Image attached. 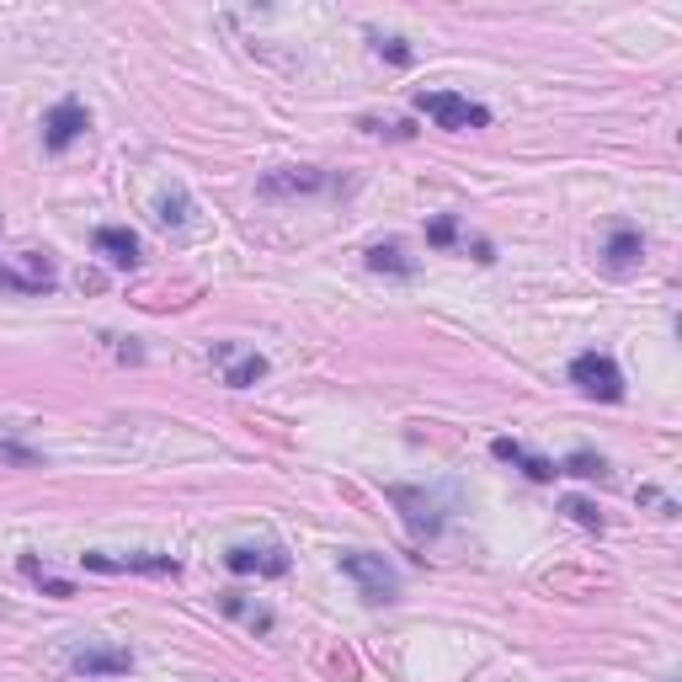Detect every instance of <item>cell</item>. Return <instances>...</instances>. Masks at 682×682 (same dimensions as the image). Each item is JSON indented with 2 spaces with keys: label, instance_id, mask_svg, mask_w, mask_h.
<instances>
[{
  "label": "cell",
  "instance_id": "obj_1",
  "mask_svg": "<svg viewBox=\"0 0 682 682\" xmlns=\"http://www.w3.org/2000/svg\"><path fill=\"white\" fill-rule=\"evenodd\" d=\"M416 113H427L437 128L448 133H464V128H491V107L469 102V96H453V91H416L411 96Z\"/></svg>",
  "mask_w": 682,
  "mask_h": 682
},
{
  "label": "cell",
  "instance_id": "obj_2",
  "mask_svg": "<svg viewBox=\"0 0 682 682\" xmlns=\"http://www.w3.org/2000/svg\"><path fill=\"white\" fill-rule=\"evenodd\" d=\"M342 570L358 581V592H363V603L373 608H384V603H395L400 597V576H395V565L384 555H369V550H347L342 555Z\"/></svg>",
  "mask_w": 682,
  "mask_h": 682
},
{
  "label": "cell",
  "instance_id": "obj_3",
  "mask_svg": "<svg viewBox=\"0 0 682 682\" xmlns=\"http://www.w3.org/2000/svg\"><path fill=\"white\" fill-rule=\"evenodd\" d=\"M570 384H576L581 395L603 400V406L623 400V373H619V363H614L608 352H581V358L570 363Z\"/></svg>",
  "mask_w": 682,
  "mask_h": 682
},
{
  "label": "cell",
  "instance_id": "obj_4",
  "mask_svg": "<svg viewBox=\"0 0 682 682\" xmlns=\"http://www.w3.org/2000/svg\"><path fill=\"white\" fill-rule=\"evenodd\" d=\"M389 501L406 506V528L416 539H437L442 517H448V491H411V486H389Z\"/></svg>",
  "mask_w": 682,
  "mask_h": 682
},
{
  "label": "cell",
  "instance_id": "obj_5",
  "mask_svg": "<svg viewBox=\"0 0 682 682\" xmlns=\"http://www.w3.org/2000/svg\"><path fill=\"white\" fill-rule=\"evenodd\" d=\"M86 570H102V576H128V570H144V576H177L182 559L177 555H102V550H86L80 555Z\"/></svg>",
  "mask_w": 682,
  "mask_h": 682
},
{
  "label": "cell",
  "instance_id": "obj_6",
  "mask_svg": "<svg viewBox=\"0 0 682 682\" xmlns=\"http://www.w3.org/2000/svg\"><path fill=\"white\" fill-rule=\"evenodd\" d=\"M75 678H128L133 672V656L118 651V645H80V651H69V661H64Z\"/></svg>",
  "mask_w": 682,
  "mask_h": 682
},
{
  "label": "cell",
  "instance_id": "obj_7",
  "mask_svg": "<svg viewBox=\"0 0 682 682\" xmlns=\"http://www.w3.org/2000/svg\"><path fill=\"white\" fill-rule=\"evenodd\" d=\"M224 565L235 576H288V550L283 544H235V550H224Z\"/></svg>",
  "mask_w": 682,
  "mask_h": 682
},
{
  "label": "cell",
  "instance_id": "obj_8",
  "mask_svg": "<svg viewBox=\"0 0 682 682\" xmlns=\"http://www.w3.org/2000/svg\"><path fill=\"white\" fill-rule=\"evenodd\" d=\"M86 128H91V113H86L75 96H64L60 107H49V118H43V144H49L54 155H64V150L86 133Z\"/></svg>",
  "mask_w": 682,
  "mask_h": 682
},
{
  "label": "cell",
  "instance_id": "obj_9",
  "mask_svg": "<svg viewBox=\"0 0 682 682\" xmlns=\"http://www.w3.org/2000/svg\"><path fill=\"white\" fill-rule=\"evenodd\" d=\"M640 261H645V235H640L634 224H614V230H608V246H603V267H608L614 278H629Z\"/></svg>",
  "mask_w": 682,
  "mask_h": 682
},
{
  "label": "cell",
  "instance_id": "obj_10",
  "mask_svg": "<svg viewBox=\"0 0 682 682\" xmlns=\"http://www.w3.org/2000/svg\"><path fill=\"white\" fill-rule=\"evenodd\" d=\"M491 453H497L501 464H517V469H523L528 480H539V486H550V480H555V475H559V469H555V464H550V459H539V453H528V448H523L517 437H497V442H491Z\"/></svg>",
  "mask_w": 682,
  "mask_h": 682
},
{
  "label": "cell",
  "instance_id": "obj_11",
  "mask_svg": "<svg viewBox=\"0 0 682 682\" xmlns=\"http://www.w3.org/2000/svg\"><path fill=\"white\" fill-rule=\"evenodd\" d=\"M96 250H102L113 267H139V256H144L139 235L124 230V224H102V230H96Z\"/></svg>",
  "mask_w": 682,
  "mask_h": 682
},
{
  "label": "cell",
  "instance_id": "obj_12",
  "mask_svg": "<svg viewBox=\"0 0 682 682\" xmlns=\"http://www.w3.org/2000/svg\"><path fill=\"white\" fill-rule=\"evenodd\" d=\"M325 177L314 171V166H288V171H267L261 177V192L267 197H283V192H320Z\"/></svg>",
  "mask_w": 682,
  "mask_h": 682
},
{
  "label": "cell",
  "instance_id": "obj_13",
  "mask_svg": "<svg viewBox=\"0 0 682 682\" xmlns=\"http://www.w3.org/2000/svg\"><path fill=\"white\" fill-rule=\"evenodd\" d=\"M219 608H224V614H230V619H241L250 629V634H267V629H272V608H267V603H250L246 592H219Z\"/></svg>",
  "mask_w": 682,
  "mask_h": 682
},
{
  "label": "cell",
  "instance_id": "obj_14",
  "mask_svg": "<svg viewBox=\"0 0 682 682\" xmlns=\"http://www.w3.org/2000/svg\"><path fill=\"white\" fill-rule=\"evenodd\" d=\"M369 272H389V278H416V261H406V250L395 246H373L369 250Z\"/></svg>",
  "mask_w": 682,
  "mask_h": 682
},
{
  "label": "cell",
  "instance_id": "obj_15",
  "mask_svg": "<svg viewBox=\"0 0 682 682\" xmlns=\"http://www.w3.org/2000/svg\"><path fill=\"white\" fill-rule=\"evenodd\" d=\"M16 565H22V576H27L33 587H43L49 597H75V587H69L64 576H54V570H43V565H38V555H22Z\"/></svg>",
  "mask_w": 682,
  "mask_h": 682
},
{
  "label": "cell",
  "instance_id": "obj_16",
  "mask_svg": "<svg viewBox=\"0 0 682 682\" xmlns=\"http://www.w3.org/2000/svg\"><path fill=\"white\" fill-rule=\"evenodd\" d=\"M559 475H576V480H608L614 469H608L603 453H587V448H581V453H570V459L559 464Z\"/></svg>",
  "mask_w": 682,
  "mask_h": 682
},
{
  "label": "cell",
  "instance_id": "obj_17",
  "mask_svg": "<svg viewBox=\"0 0 682 682\" xmlns=\"http://www.w3.org/2000/svg\"><path fill=\"white\" fill-rule=\"evenodd\" d=\"M256 378H267V358L261 352H246V358H230V369H224V384L230 389H246Z\"/></svg>",
  "mask_w": 682,
  "mask_h": 682
},
{
  "label": "cell",
  "instance_id": "obj_18",
  "mask_svg": "<svg viewBox=\"0 0 682 682\" xmlns=\"http://www.w3.org/2000/svg\"><path fill=\"white\" fill-rule=\"evenodd\" d=\"M559 512L570 517V523H581V528H592V533H603V512L592 506L587 497H565L559 501Z\"/></svg>",
  "mask_w": 682,
  "mask_h": 682
},
{
  "label": "cell",
  "instance_id": "obj_19",
  "mask_svg": "<svg viewBox=\"0 0 682 682\" xmlns=\"http://www.w3.org/2000/svg\"><path fill=\"white\" fill-rule=\"evenodd\" d=\"M186 214H192V197L177 186V192H166V197H160V214H155V219H160V224H171V230H182Z\"/></svg>",
  "mask_w": 682,
  "mask_h": 682
},
{
  "label": "cell",
  "instance_id": "obj_20",
  "mask_svg": "<svg viewBox=\"0 0 682 682\" xmlns=\"http://www.w3.org/2000/svg\"><path fill=\"white\" fill-rule=\"evenodd\" d=\"M0 464H16V469H38L43 459H38L33 448H22V442H0Z\"/></svg>",
  "mask_w": 682,
  "mask_h": 682
},
{
  "label": "cell",
  "instance_id": "obj_21",
  "mask_svg": "<svg viewBox=\"0 0 682 682\" xmlns=\"http://www.w3.org/2000/svg\"><path fill=\"white\" fill-rule=\"evenodd\" d=\"M427 241H433L437 250H448V246H453V241H459V224H453L448 214H437L433 224H427Z\"/></svg>",
  "mask_w": 682,
  "mask_h": 682
},
{
  "label": "cell",
  "instance_id": "obj_22",
  "mask_svg": "<svg viewBox=\"0 0 682 682\" xmlns=\"http://www.w3.org/2000/svg\"><path fill=\"white\" fill-rule=\"evenodd\" d=\"M373 49H378V54H384L389 64H411V60H416V54H411V49H406L400 38H373Z\"/></svg>",
  "mask_w": 682,
  "mask_h": 682
}]
</instances>
